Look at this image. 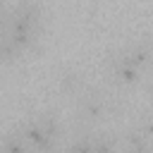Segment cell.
<instances>
[{"mask_svg":"<svg viewBox=\"0 0 153 153\" xmlns=\"http://www.w3.org/2000/svg\"><path fill=\"white\" fill-rule=\"evenodd\" d=\"M62 153H91V134H81V136H76L69 146L62 148Z\"/></svg>","mask_w":153,"mask_h":153,"instance_id":"obj_10","label":"cell"},{"mask_svg":"<svg viewBox=\"0 0 153 153\" xmlns=\"http://www.w3.org/2000/svg\"><path fill=\"white\" fill-rule=\"evenodd\" d=\"M105 110H108V105H105V98H103V96H98V93H86V96L81 98V117H84L86 122L100 120V117L105 115Z\"/></svg>","mask_w":153,"mask_h":153,"instance_id":"obj_3","label":"cell"},{"mask_svg":"<svg viewBox=\"0 0 153 153\" xmlns=\"http://www.w3.org/2000/svg\"><path fill=\"white\" fill-rule=\"evenodd\" d=\"M2 26H5V10L0 7V29H2Z\"/></svg>","mask_w":153,"mask_h":153,"instance_id":"obj_12","label":"cell"},{"mask_svg":"<svg viewBox=\"0 0 153 153\" xmlns=\"http://www.w3.org/2000/svg\"><path fill=\"white\" fill-rule=\"evenodd\" d=\"M33 122L41 127V131L43 134H48L50 139H60V134H62V124H60V120L53 115V112H38L36 117H33Z\"/></svg>","mask_w":153,"mask_h":153,"instance_id":"obj_5","label":"cell"},{"mask_svg":"<svg viewBox=\"0 0 153 153\" xmlns=\"http://www.w3.org/2000/svg\"><path fill=\"white\" fill-rule=\"evenodd\" d=\"M0 153H31V151H29L26 143L22 141L19 131L14 129V131H7V134L2 136V141H0Z\"/></svg>","mask_w":153,"mask_h":153,"instance_id":"obj_6","label":"cell"},{"mask_svg":"<svg viewBox=\"0 0 153 153\" xmlns=\"http://www.w3.org/2000/svg\"><path fill=\"white\" fill-rule=\"evenodd\" d=\"M91 153H117L115 139H110V136H105V134L91 136Z\"/></svg>","mask_w":153,"mask_h":153,"instance_id":"obj_8","label":"cell"},{"mask_svg":"<svg viewBox=\"0 0 153 153\" xmlns=\"http://www.w3.org/2000/svg\"><path fill=\"white\" fill-rule=\"evenodd\" d=\"M60 88L65 93H74L76 88H81V74L79 72H65L60 76Z\"/></svg>","mask_w":153,"mask_h":153,"instance_id":"obj_9","label":"cell"},{"mask_svg":"<svg viewBox=\"0 0 153 153\" xmlns=\"http://www.w3.org/2000/svg\"><path fill=\"white\" fill-rule=\"evenodd\" d=\"M19 53H22V50L0 31V62H5V65H7V62H14V60L19 57Z\"/></svg>","mask_w":153,"mask_h":153,"instance_id":"obj_7","label":"cell"},{"mask_svg":"<svg viewBox=\"0 0 153 153\" xmlns=\"http://www.w3.org/2000/svg\"><path fill=\"white\" fill-rule=\"evenodd\" d=\"M7 24L0 29L19 50H26L36 43L38 26H41V7L31 2L14 5L10 10V17H5Z\"/></svg>","mask_w":153,"mask_h":153,"instance_id":"obj_1","label":"cell"},{"mask_svg":"<svg viewBox=\"0 0 153 153\" xmlns=\"http://www.w3.org/2000/svg\"><path fill=\"white\" fill-rule=\"evenodd\" d=\"M124 153H148V148H136V146H127Z\"/></svg>","mask_w":153,"mask_h":153,"instance_id":"obj_11","label":"cell"},{"mask_svg":"<svg viewBox=\"0 0 153 153\" xmlns=\"http://www.w3.org/2000/svg\"><path fill=\"white\" fill-rule=\"evenodd\" d=\"M110 65H112V76H115L117 81H122V84H136V81L141 79V72H139L122 53H117V55L110 60Z\"/></svg>","mask_w":153,"mask_h":153,"instance_id":"obj_2","label":"cell"},{"mask_svg":"<svg viewBox=\"0 0 153 153\" xmlns=\"http://www.w3.org/2000/svg\"><path fill=\"white\" fill-rule=\"evenodd\" d=\"M122 55H124L139 72H143V69L148 67V60H151V45H148L146 41H139V43L129 45L127 50H122Z\"/></svg>","mask_w":153,"mask_h":153,"instance_id":"obj_4","label":"cell"}]
</instances>
